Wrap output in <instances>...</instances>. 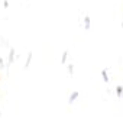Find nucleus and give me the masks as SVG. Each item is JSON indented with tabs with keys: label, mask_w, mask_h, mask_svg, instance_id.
<instances>
[{
	"label": "nucleus",
	"mask_w": 123,
	"mask_h": 123,
	"mask_svg": "<svg viewBox=\"0 0 123 123\" xmlns=\"http://www.w3.org/2000/svg\"><path fill=\"white\" fill-rule=\"evenodd\" d=\"M0 116H2V113H0Z\"/></svg>",
	"instance_id": "12"
},
{
	"label": "nucleus",
	"mask_w": 123,
	"mask_h": 123,
	"mask_svg": "<svg viewBox=\"0 0 123 123\" xmlns=\"http://www.w3.org/2000/svg\"><path fill=\"white\" fill-rule=\"evenodd\" d=\"M3 6H5V9L9 7V2H7V0H5V2H3Z\"/></svg>",
	"instance_id": "10"
},
{
	"label": "nucleus",
	"mask_w": 123,
	"mask_h": 123,
	"mask_svg": "<svg viewBox=\"0 0 123 123\" xmlns=\"http://www.w3.org/2000/svg\"><path fill=\"white\" fill-rule=\"evenodd\" d=\"M68 71H70V75H73V74H74V65H73V64H70V65H68Z\"/></svg>",
	"instance_id": "8"
},
{
	"label": "nucleus",
	"mask_w": 123,
	"mask_h": 123,
	"mask_svg": "<svg viewBox=\"0 0 123 123\" xmlns=\"http://www.w3.org/2000/svg\"><path fill=\"white\" fill-rule=\"evenodd\" d=\"M31 61H32V52H29V55H28V59H26V64H25V70L29 67V64H31Z\"/></svg>",
	"instance_id": "6"
},
{
	"label": "nucleus",
	"mask_w": 123,
	"mask_h": 123,
	"mask_svg": "<svg viewBox=\"0 0 123 123\" xmlns=\"http://www.w3.org/2000/svg\"><path fill=\"white\" fill-rule=\"evenodd\" d=\"M101 75H103V81H104V83H109V81H110V78H109V75H107V70H106V68L101 71Z\"/></svg>",
	"instance_id": "4"
},
{
	"label": "nucleus",
	"mask_w": 123,
	"mask_h": 123,
	"mask_svg": "<svg viewBox=\"0 0 123 123\" xmlns=\"http://www.w3.org/2000/svg\"><path fill=\"white\" fill-rule=\"evenodd\" d=\"M84 28H86V31H90V29H91V20H90V16H86V18H84Z\"/></svg>",
	"instance_id": "1"
},
{
	"label": "nucleus",
	"mask_w": 123,
	"mask_h": 123,
	"mask_svg": "<svg viewBox=\"0 0 123 123\" xmlns=\"http://www.w3.org/2000/svg\"><path fill=\"white\" fill-rule=\"evenodd\" d=\"M120 97H122V98H123V91H122V94H120Z\"/></svg>",
	"instance_id": "11"
},
{
	"label": "nucleus",
	"mask_w": 123,
	"mask_h": 123,
	"mask_svg": "<svg viewBox=\"0 0 123 123\" xmlns=\"http://www.w3.org/2000/svg\"><path fill=\"white\" fill-rule=\"evenodd\" d=\"M67 56H68V51H65L62 54V56H61V64H65L67 62Z\"/></svg>",
	"instance_id": "5"
},
{
	"label": "nucleus",
	"mask_w": 123,
	"mask_h": 123,
	"mask_svg": "<svg viewBox=\"0 0 123 123\" xmlns=\"http://www.w3.org/2000/svg\"><path fill=\"white\" fill-rule=\"evenodd\" d=\"M13 61H15V49L12 48V49H10V55H9V64H7V67L13 62Z\"/></svg>",
	"instance_id": "3"
},
{
	"label": "nucleus",
	"mask_w": 123,
	"mask_h": 123,
	"mask_svg": "<svg viewBox=\"0 0 123 123\" xmlns=\"http://www.w3.org/2000/svg\"><path fill=\"white\" fill-rule=\"evenodd\" d=\"M122 91H123V87H122V86H117V87H116V94H117V97H120Z\"/></svg>",
	"instance_id": "7"
},
{
	"label": "nucleus",
	"mask_w": 123,
	"mask_h": 123,
	"mask_svg": "<svg viewBox=\"0 0 123 123\" xmlns=\"http://www.w3.org/2000/svg\"><path fill=\"white\" fill-rule=\"evenodd\" d=\"M5 67V61H3V58H0V68H3Z\"/></svg>",
	"instance_id": "9"
},
{
	"label": "nucleus",
	"mask_w": 123,
	"mask_h": 123,
	"mask_svg": "<svg viewBox=\"0 0 123 123\" xmlns=\"http://www.w3.org/2000/svg\"><path fill=\"white\" fill-rule=\"evenodd\" d=\"M78 96H80V93H78V91H74V93L70 96V100H68V103H70V104H73V103H74V101L78 98Z\"/></svg>",
	"instance_id": "2"
}]
</instances>
